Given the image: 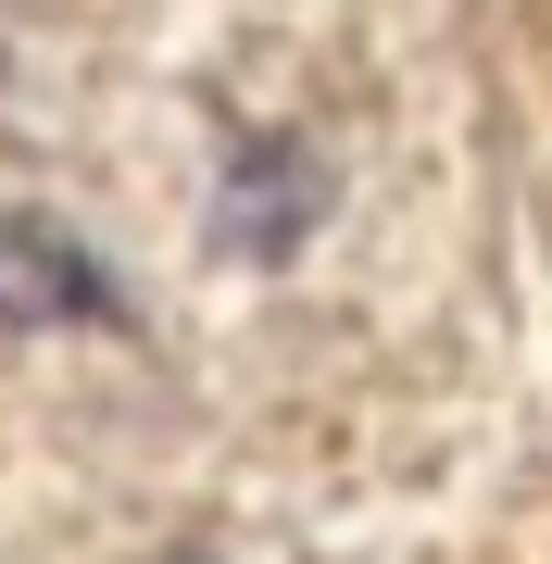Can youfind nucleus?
<instances>
[{
    "label": "nucleus",
    "mask_w": 552,
    "mask_h": 564,
    "mask_svg": "<svg viewBox=\"0 0 552 564\" xmlns=\"http://www.w3.org/2000/svg\"><path fill=\"white\" fill-rule=\"evenodd\" d=\"M0 314L13 326H51V314H113V289H101V263H88L63 226H0Z\"/></svg>",
    "instance_id": "nucleus-1"
}]
</instances>
